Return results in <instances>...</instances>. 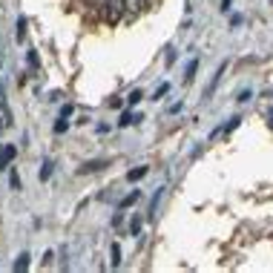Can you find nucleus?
Returning <instances> with one entry per match:
<instances>
[{
    "instance_id": "f257e3e1",
    "label": "nucleus",
    "mask_w": 273,
    "mask_h": 273,
    "mask_svg": "<svg viewBox=\"0 0 273 273\" xmlns=\"http://www.w3.org/2000/svg\"><path fill=\"white\" fill-rule=\"evenodd\" d=\"M127 14V9H124V0H107V21L109 23H118Z\"/></svg>"
},
{
    "instance_id": "f03ea898",
    "label": "nucleus",
    "mask_w": 273,
    "mask_h": 273,
    "mask_svg": "<svg viewBox=\"0 0 273 273\" xmlns=\"http://www.w3.org/2000/svg\"><path fill=\"white\" fill-rule=\"evenodd\" d=\"M14 155H17V147H14V144H6V147L0 150V170H6L14 161Z\"/></svg>"
},
{
    "instance_id": "7ed1b4c3",
    "label": "nucleus",
    "mask_w": 273,
    "mask_h": 273,
    "mask_svg": "<svg viewBox=\"0 0 273 273\" xmlns=\"http://www.w3.org/2000/svg\"><path fill=\"white\" fill-rule=\"evenodd\" d=\"M144 3L147 0H124V9H127V14H141Z\"/></svg>"
},
{
    "instance_id": "20e7f679",
    "label": "nucleus",
    "mask_w": 273,
    "mask_h": 273,
    "mask_svg": "<svg viewBox=\"0 0 273 273\" xmlns=\"http://www.w3.org/2000/svg\"><path fill=\"white\" fill-rule=\"evenodd\" d=\"M138 199H141V193H138V190H132V193H129V196H124V199H121V204H118V210H127V207H132V204H135Z\"/></svg>"
},
{
    "instance_id": "39448f33",
    "label": "nucleus",
    "mask_w": 273,
    "mask_h": 273,
    "mask_svg": "<svg viewBox=\"0 0 273 273\" xmlns=\"http://www.w3.org/2000/svg\"><path fill=\"white\" fill-rule=\"evenodd\" d=\"M147 172H150V167H135V170H129V172H127V181H141Z\"/></svg>"
},
{
    "instance_id": "423d86ee",
    "label": "nucleus",
    "mask_w": 273,
    "mask_h": 273,
    "mask_svg": "<svg viewBox=\"0 0 273 273\" xmlns=\"http://www.w3.org/2000/svg\"><path fill=\"white\" fill-rule=\"evenodd\" d=\"M14 270H29V253H21V256L14 259Z\"/></svg>"
},
{
    "instance_id": "0eeeda50",
    "label": "nucleus",
    "mask_w": 273,
    "mask_h": 273,
    "mask_svg": "<svg viewBox=\"0 0 273 273\" xmlns=\"http://www.w3.org/2000/svg\"><path fill=\"white\" fill-rule=\"evenodd\" d=\"M138 121H141V115L124 112V115H121V121H118V124H121V127H129V124H138Z\"/></svg>"
},
{
    "instance_id": "6e6552de",
    "label": "nucleus",
    "mask_w": 273,
    "mask_h": 273,
    "mask_svg": "<svg viewBox=\"0 0 273 273\" xmlns=\"http://www.w3.org/2000/svg\"><path fill=\"white\" fill-rule=\"evenodd\" d=\"M196 69H199V61H190V64H187V75H184V84H190V81L196 78Z\"/></svg>"
},
{
    "instance_id": "1a4fd4ad",
    "label": "nucleus",
    "mask_w": 273,
    "mask_h": 273,
    "mask_svg": "<svg viewBox=\"0 0 273 273\" xmlns=\"http://www.w3.org/2000/svg\"><path fill=\"white\" fill-rule=\"evenodd\" d=\"M14 35H17V41H23V35H26V17H21V21H17V26H14Z\"/></svg>"
},
{
    "instance_id": "9d476101",
    "label": "nucleus",
    "mask_w": 273,
    "mask_h": 273,
    "mask_svg": "<svg viewBox=\"0 0 273 273\" xmlns=\"http://www.w3.org/2000/svg\"><path fill=\"white\" fill-rule=\"evenodd\" d=\"M101 167H104V161H89V164H84L81 172H95V170H101Z\"/></svg>"
},
{
    "instance_id": "9b49d317",
    "label": "nucleus",
    "mask_w": 273,
    "mask_h": 273,
    "mask_svg": "<svg viewBox=\"0 0 273 273\" xmlns=\"http://www.w3.org/2000/svg\"><path fill=\"white\" fill-rule=\"evenodd\" d=\"M118 265H121V247L112 244V267H118Z\"/></svg>"
},
{
    "instance_id": "f8f14e48",
    "label": "nucleus",
    "mask_w": 273,
    "mask_h": 273,
    "mask_svg": "<svg viewBox=\"0 0 273 273\" xmlns=\"http://www.w3.org/2000/svg\"><path fill=\"white\" fill-rule=\"evenodd\" d=\"M138 230H141V219H132V222H129V233H132V236H135Z\"/></svg>"
},
{
    "instance_id": "ddd939ff",
    "label": "nucleus",
    "mask_w": 273,
    "mask_h": 273,
    "mask_svg": "<svg viewBox=\"0 0 273 273\" xmlns=\"http://www.w3.org/2000/svg\"><path fill=\"white\" fill-rule=\"evenodd\" d=\"M141 98H144V95L138 92V89H132V92H129V104H132V107H135V104H138Z\"/></svg>"
},
{
    "instance_id": "4468645a",
    "label": "nucleus",
    "mask_w": 273,
    "mask_h": 273,
    "mask_svg": "<svg viewBox=\"0 0 273 273\" xmlns=\"http://www.w3.org/2000/svg\"><path fill=\"white\" fill-rule=\"evenodd\" d=\"M49 172H52V161H46V164H43V172H41V179H49Z\"/></svg>"
},
{
    "instance_id": "2eb2a0df",
    "label": "nucleus",
    "mask_w": 273,
    "mask_h": 273,
    "mask_svg": "<svg viewBox=\"0 0 273 273\" xmlns=\"http://www.w3.org/2000/svg\"><path fill=\"white\" fill-rule=\"evenodd\" d=\"M9 181H12L14 190H21V176H17V172H12V179H9Z\"/></svg>"
},
{
    "instance_id": "dca6fc26",
    "label": "nucleus",
    "mask_w": 273,
    "mask_h": 273,
    "mask_svg": "<svg viewBox=\"0 0 273 273\" xmlns=\"http://www.w3.org/2000/svg\"><path fill=\"white\" fill-rule=\"evenodd\" d=\"M167 89H170V84H161V86H158V89H155V98H161V95H167Z\"/></svg>"
},
{
    "instance_id": "f3484780",
    "label": "nucleus",
    "mask_w": 273,
    "mask_h": 273,
    "mask_svg": "<svg viewBox=\"0 0 273 273\" xmlns=\"http://www.w3.org/2000/svg\"><path fill=\"white\" fill-rule=\"evenodd\" d=\"M66 127H69V124H66V118H61V121H57V124H55V132H64V129H66Z\"/></svg>"
},
{
    "instance_id": "a211bd4d",
    "label": "nucleus",
    "mask_w": 273,
    "mask_h": 273,
    "mask_svg": "<svg viewBox=\"0 0 273 273\" xmlns=\"http://www.w3.org/2000/svg\"><path fill=\"white\" fill-rule=\"evenodd\" d=\"M230 9V0H222V12H227Z\"/></svg>"
},
{
    "instance_id": "6ab92c4d",
    "label": "nucleus",
    "mask_w": 273,
    "mask_h": 273,
    "mask_svg": "<svg viewBox=\"0 0 273 273\" xmlns=\"http://www.w3.org/2000/svg\"><path fill=\"white\" fill-rule=\"evenodd\" d=\"M95 6H107V0H92Z\"/></svg>"
},
{
    "instance_id": "aec40b11",
    "label": "nucleus",
    "mask_w": 273,
    "mask_h": 273,
    "mask_svg": "<svg viewBox=\"0 0 273 273\" xmlns=\"http://www.w3.org/2000/svg\"><path fill=\"white\" fill-rule=\"evenodd\" d=\"M267 118H270V124H273V109H270V112H267Z\"/></svg>"
},
{
    "instance_id": "412c9836",
    "label": "nucleus",
    "mask_w": 273,
    "mask_h": 273,
    "mask_svg": "<svg viewBox=\"0 0 273 273\" xmlns=\"http://www.w3.org/2000/svg\"><path fill=\"white\" fill-rule=\"evenodd\" d=\"M147 3H150V0H147Z\"/></svg>"
},
{
    "instance_id": "4be33fe9",
    "label": "nucleus",
    "mask_w": 273,
    "mask_h": 273,
    "mask_svg": "<svg viewBox=\"0 0 273 273\" xmlns=\"http://www.w3.org/2000/svg\"><path fill=\"white\" fill-rule=\"evenodd\" d=\"M270 3H273V0H270Z\"/></svg>"
}]
</instances>
